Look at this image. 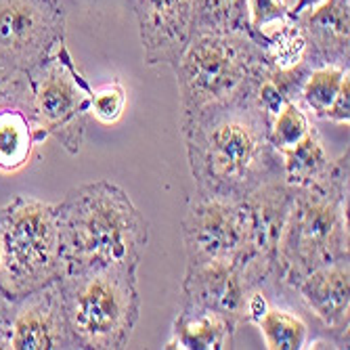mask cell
I'll use <instances>...</instances> for the list:
<instances>
[{
	"label": "cell",
	"mask_w": 350,
	"mask_h": 350,
	"mask_svg": "<svg viewBox=\"0 0 350 350\" xmlns=\"http://www.w3.org/2000/svg\"><path fill=\"white\" fill-rule=\"evenodd\" d=\"M271 122L256 92L180 116L196 196L239 202L283 178L281 155L269 139Z\"/></svg>",
	"instance_id": "cell-1"
},
{
	"label": "cell",
	"mask_w": 350,
	"mask_h": 350,
	"mask_svg": "<svg viewBox=\"0 0 350 350\" xmlns=\"http://www.w3.org/2000/svg\"><path fill=\"white\" fill-rule=\"evenodd\" d=\"M63 275L88 269H139L149 225L124 189L94 180L55 204Z\"/></svg>",
	"instance_id": "cell-2"
},
{
	"label": "cell",
	"mask_w": 350,
	"mask_h": 350,
	"mask_svg": "<svg viewBox=\"0 0 350 350\" xmlns=\"http://www.w3.org/2000/svg\"><path fill=\"white\" fill-rule=\"evenodd\" d=\"M348 149L327 183L294 187L275 252V292L285 294L308 273L348 260Z\"/></svg>",
	"instance_id": "cell-3"
},
{
	"label": "cell",
	"mask_w": 350,
	"mask_h": 350,
	"mask_svg": "<svg viewBox=\"0 0 350 350\" xmlns=\"http://www.w3.org/2000/svg\"><path fill=\"white\" fill-rule=\"evenodd\" d=\"M271 68L262 44L241 31L193 34L172 66L180 116L254 94Z\"/></svg>",
	"instance_id": "cell-4"
},
{
	"label": "cell",
	"mask_w": 350,
	"mask_h": 350,
	"mask_svg": "<svg viewBox=\"0 0 350 350\" xmlns=\"http://www.w3.org/2000/svg\"><path fill=\"white\" fill-rule=\"evenodd\" d=\"M63 314L80 350H122L139 323L137 269H88L57 281Z\"/></svg>",
	"instance_id": "cell-5"
},
{
	"label": "cell",
	"mask_w": 350,
	"mask_h": 350,
	"mask_svg": "<svg viewBox=\"0 0 350 350\" xmlns=\"http://www.w3.org/2000/svg\"><path fill=\"white\" fill-rule=\"evenodd\" d=\"M0 262L7 300L34 294L63 277L55 204L17 196L0 208Z\"/></svg>",
	"instance_id": "cell-6"
},
{
	"label": "cell",
	"mask_w": 350,
	"mask_h": 350,
	"mask_svg": "<svg viewBox=\"0 0 350 350\" xmlns=\"http://www.w3.org/2000/svg\"><path fill=\"white\" fill-rule=\"evenodd\" d=\"M27 80L40 129L46 137L57 139L68 153H80L90 116L92 88L76 68L66 42L57 55L29 72Z\"/></svg>",
	"instance_id": "cell-7"
},
{
	"label": "cell",
	"mask_w": 350,
	"mask_h": 350,
	"mask_svg": "<svg viewBox=\"0 0 350 350\" xmlns=\"http://www.w3.org/2000/svg\"><path fill=\"white\" fill-rule=\"evenodd\" d=\"M66 42L59 0H0V80L27 76Z\"/></svg>",
	"instance_id": "cell-8"
},
{
	"label": "cell",
	"mask_w": 350,
	"mask_h": 350,
	"mask_svg": "<svg viewBox=\"0 0 350 350\" xmlns=\"http://www.w3.org/2000/svg\"><path fill=\"white\" fill-rule=\"evenodd\" d=\"M187 267L229 262L243 267L252 254V220L243 200L191 198L183 218Z\"/></svg>",
	"instance_id": "cell-9"
},
{
	"label": "cell",
	"mask_w": 350,
	"mask_h": 350,
	"mask_svg": "<svg viewBox=\"0 0 350 350\" xmlns=\"http://www.w3.org/2000/svg\"><path fill=\"white\" fill-rule=\"evenodd\" d=\"M44 139L27 76L0 80V172L23 170Z\"/></svg>",
	"instance_id": "cell-10"
},
{
	"label": "cell",
	"mask_w": 350,
	"mask_h": 350,
	"mask_svg": "<svg viewBox=\"0 0 350 350\" xmlns=\"http://www.w3.org/2000/svg\"><path fill=\"white\" fill-rule=\"evenodd\" d=\"M7 348L11 350L74 348L66 323V314H63L57 281L34 294L11 300Z\"/></svg>",
	"instance_id": "cell-11"
},
{
	"label": "cell",
	"mask_w": 350,
	"mask_h": 350,
	"mask_svg": "<svg viewBox=\"0 0 350 350\" xmlns=\"http://www.w3.org/2000/svg\"><path fill=\"white\" fill-rule=\"evenodd\" d=\"M147 66H174L193 34V0H135Z\"/></svg>",
	"instance_id": "cell-12"
},
{
	"label": "cell",
	"mask_w": 350,
	"mask_h": 350,
	"mask_svg": "<svg viewBox=\"0 0 350 350\" xmlns=\"http://www.w3.org/2000/svg\"><path fill=\"white\" fill-rule=\"evenodd\" d=\"M254 288L239 265L206 262L187 267L183 281V304L210 308L237 329L245 323V300Z\"/></svg>",
	"instance_id": "cell-13"
},
{
	"label": "cell",
	"mask_w": 350,
	"mask_h": 350,
	"mask_svg": "<svg viewBox=\"0 0 350 350\" xmlns=\"http://www.w3.org/2000/svg\"><path fill=\"white\" fill-rule=\"evenodd\" d=\"M302 306L325 327L340 348H348L350 323V265L348 260L332 262L308 273L290 290Z\"/></svg>",
	"instance_id": "cell-14"
},
{
	"label": "cell",
	"mask_w": 350,
	"mask_h": 350,
	"mask_svg": "<svg viewBox=\"0 0 350 350\" xmlns=\"http://www.w3.org/2000/svg\"><path fill=\"white\" fill-rule=\"evenodd\" d=\"M306 36L310 68L342 66L350 59V0H321L294 17Z\"/></svg>",
	"instance_id": "cell-15"
},
{
	"label": "cell",
	"mask_w": 350,
	"mask_h": 350,
	"mask_svg": "<svg viewBox=\"0 0 350 350\" xmlns=\"http://www.w3.org/2000/svg\"><path fill=\"white\" fill-rule=\"evenodd\" d=\"M235 334L237 327L222 314L210 308L183 304L172 325V338L164 348L227 350L233 348Z\"/></svg>",
	"instance_id": "cell-16"
},
{
	"label": "cell",
	"mask_w": 350,
	"mask_h": 350,
	"mask_svg": "<svg viewBox=\"0 0 350 350\" xmlns=\"http://www.w3.org/2000/svg\"><path fill=\"white\" fill-rule=\"evenodd\" d=\"M279 155L283 178L292 187H314L327 183L338 162L329 157L321 135L314 126L304 135L302 141H298L294 147L281 149Z\"/></svg>",
	"instance_id": "cell-17"
},
{
	"label": "cell",
	"mask_w": 350,
	"mask_h": 350,
	"mask_svg": "<svg viewBox=\"0 0 350 350\" xmlns=\"http://www.w3.org/2000/svg\"><path fill=\"white\" fill-rule=\"evenodd\" d=\"M204 31H241L265 46V31L252 27L247 0H193V34Z\"/></svg>",
	"instance_id": "cell-18"
},
{
	"label": "cell",
	"mask_w": 350,
	"mask_h": 350,
	"mask_svg": "<svg viewBox=\"0 0 350 350\" xmlns=\"http://www.w3.org/2000/svg\"><path fill=\"white\" fill-rule=\"evenodd\" d=\"M258 329L269 350H300L306 346L310 327L298 312L271 306L260 319Z\"/></svg>",
	"instance_id": "cell-19"
},
{
	"label": "cell",
	"mask_w": 350,
	"mask_h": 350,
	"mask_svg": "<svg viewBox=\"0 0 350 350\" xmlns=\"http://www.w3.org/2000/svg\"><path fill=\"white\" fill-rule=\"evenodd\" d=\"M271 29L265 31V53L273 68L285 70L294 68L306 59V36L300 23L294 17H285L271 23Z\"/></svg>",
	"instance_id": "cell-20"
},
{
	"label": "cell",
	"mask_w": 350,
	"mask_h": 350,
	"mask_svg": "<svg viewBox=\"0 0 350 350\" xmlns=\"http://www.w3.org/2000/svg\"><path fill=\"white\" fill-rule=\"evenodd\" d=\"M348 76V68L342 66H321L312 68L306 76L300 90V105L308 109L314 118L323 120L325 111L332 107L336 94L342 86V80Z\"/></svg>",
	"instance_id": "cell-21"
},
{
	"label": "cell",
	"mask_w": 350,
	"mask_h": 350,
	"mask_svg": "<svg viewBox=\"0 0 350 350\" xmlns=\"http://www.w3.org/2000/svg\"><path fill=\"white\" fill-rule=\"evenodd\" d=\"M310 129H312V124L304 107L296 101H288L273 118L269 139H271V145L277 151H281V149L294 147L298 141H302Z\"/></svg>",
	"instance_id": "cell-22"
},
{
	"label": "cell",
	"mask_w": 350,
	"mask_h": 350,
	"mask_svg": "<svg viewBox=\"0 0 350 350\" xmlns=\"http://www.w3.org/2000/svg\"><path fill=\"white\" fill-rule=\"evenodd\" d=\"M126 107V90L120 82H109L90 92V113L103 124H116Z\"/></svg>",
	"instance_id": "cell-23"
},
{
	"label": "cell",
	"mask_w": 350,
	"mask_h": 350,
	"mask_svg": "<svg viewBox=\"0 0 350 350\" xmlns=\"http://www.w3.org/2000/svg\"><path fill=\"white\" fill-rule=\"evenodd\" d=\"M250 21L256 31H262L275 21H281L290 15V7L285 0H247Z\"/></svg>",
	"instance_id": "cell-24"
},
{
	"label": "cell",
	"mask_w": 350,
	"mask_h": 350,
	"mask_svg": "<svg viewBox=\"0 0 350 350\" xmlns=\"http://www.w3.org/2000/svg\"><path fill=\"white\" fill-rule=\"evenodd\" d=\"M323 120L348 126V122H350V74L342 80V86H340V90L336 94L332 107L325 111Z\"/></svg>",
	"instance_id": "cell-25"
},
{
	"label": "cell",
	"mask_w": 350,
	"mask_h": 350,
	"mask_svg": "<svg viewBox=\"0 0 350 350\" xmlns=\"http://www.w3.org/2000/svg\"><path fill=\"white\" fill-rule=\"evenodd\" d=\"M317 3H321V0H298V3H296L294 7H290V15H288V17H296V15H300L302 11L314 7Z\"/></svg>",
	"instance_id": "cell-26"
},
{
	"label": "cell",
	"mask_w": 350,
	"mask_h": 350,
	"mask_svg": "<svg viewBox=\"0 0 350 350\" xmlns=\"http://www.w3.org/2000/svg\"><path fill=\"white\" fill-rule=\"evenodd\" d=\"M0 296L7 298L5 296V281H3V262H0Z\"/></svg>",
	"instance_id": "cell-27"
}]
</instances>
